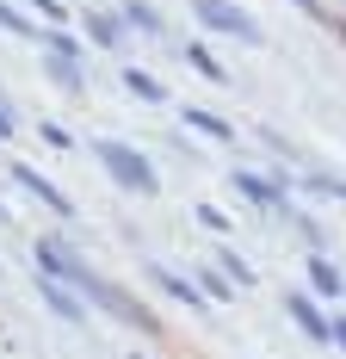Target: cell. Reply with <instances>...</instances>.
Returning a JSON list of instances; mask_svg holds the SVG:
<instances>
[{"mask_svg":"<svg viewBox=\"0 0 346 359\" xmlns=\"http://www.w3.org/2000/svg\"><path fill=\"white\" fill-rule=\"evenodd\" d=\"M291 316H297V323L310 328V334H328V323H321V316H315V310H310V297H303V291L291 297Z\"/></svg>","mask_w":346,"mask_h":359,"instance_id":"277c9868","label":"cell"},{"mask_svg":"<svg viewBox=\"0 0 346 359\" xmlns=\"http://www.w3.org/2000/svg\"><path fill=\"white\" fill-rule=\"evenodd\" d=\"M124 81H130V93H142V100H161V87H155L148 74H137V69H130V74H124Z\"/></svg>","mask_w":346,"mask_h":359,"instance_id":"8992f818","label":"cell"},{"mask_svg":"<svg viewBox=\"0 0 346 359\" xmlns=\"http://www.w3.org/2000/svg\"><path fill=\"white\" fill-rule=\"evenodd\" d=\"M235 186H242V192L254 198V205H278V192L266 186V180H254V174H235Z\"/></svg>","mask_w":346,"mask_h":359,"instance_id":"3957f363","label":"cell"},{"mask_svg":"<svg viewBox=\"0 0 346 359\" xmlns=\"http://www.w3.org/2000/svg\"><path fill=\"white\" fill-rule=\"evenodd\" d=\"M192 124H198V130H210V137H229V124H223V118H210V111H192Z\"/></svg>","mask_w":346,"mask_h":359,"instance_id":"ba28073f","label":"cell"},{"mask_svg":"<svg viewBox=\"0 0 346 359\" xmlns=\"http://www.w3.org/2000/svg\"><path fill=\"white\" fill-rule=\"evenodd\" d=\"M192 69H205V74H210V81H216V74H223V62H216V56H210L205 43H192Z\"/></svg>","mask_w":346,"mask_h":359,"instance_id":"5b68a950","label":"cell"},{"mask_svg":"<svg viewBox=\"0 0 346 359\" xmlns=\"http://www.w3.org/2000/svg\"><path fill=\"white\" fill-rule=\"evenodd\" d=\"M297 6H310V13H321V0H297Z\"/></svg>","mask_w":346,"mask_h":359,"instance_id":"8fae6325","label":"cell"},{"mask_svg":"<svg viewBox=\"0 0 346 359\" xmlns=\"http://www.w3.org/2000/svg\"><path fill=\"white\" fill-rule=\"evenodd\" d=\"M310 273H315V285H328V291H340V279H334V266H328V260H315Z\"/></svg>","mask_w":346,"mask_h":359,"instance_id":"9c48e42d","label":"cell"},{"mask_svg":"<svg viewBox=\"0 0 346 359\" xmlns=\"http://www.w3.org/2000/svg\"><path fill=\"white\" fill-rule=\"evenodd\" d=\"M198 19L216 25V32H229V37H260V25L247 19L242 6H229V0H198Z\"/></svg>","mask_w":346,"mask_h":359,"instance_id":"7a4b0ae2","label":"cell"},{"mask_svg":"<svg viewBox=\"0 0 346 359\" xmlns=\"http://www.w3.org/2000/svg\"><path fill=\"white\" fill-rule=\"evenodd\" d=\"M130 19H137L142 32H161V13H148V6H137V0H130Z\"/></svg>","mask_w":346,"mask_h":359,"instance_id":"52a82bcc","label":"cell"},{"mask_svg":"<svg viewBox=\"0 0 346 359\" xmlns=\"http://www.w3.org/2000/svg\"><path fill=\"white\" fill-rule=\"evenodd\" d=\"M0 130H13V111H0Z\"/></svg>","mask_w":346,"mask_h":359,"instance_id":"30bf717a","label":"cell"},{"mask_svg":"<svg viewBox=\"0 0 346 359\" xmlns=\"http://www.w3.org/2000/svg\"><path fill=\"white\" fill-rule=\"evenodd\" d=\"M99 161L111 168V180H124L130 192H155V168L142 161L137 149H124V143H99Z\"/></svg>","mask_w":346,"mask_h":359,"instance_id":"6da1fadb","label":"cell"},{"mask_svg":"<svg viewBox=\"0 0 346 359\" xmlns=\"http://www.w3.org/2000/svg\"><path fill=\"white\" fill-rule=\"evenodd\" d=\"M334 341H340V347H346V323H340V328H334Z\"/></svg>","mask_w":346,"mask_h":359,"instance_id":"7c38bea8","label":"cell"}]
</instances>
